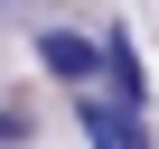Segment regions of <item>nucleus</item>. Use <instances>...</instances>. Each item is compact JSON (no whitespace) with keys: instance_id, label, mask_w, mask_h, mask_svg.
Masks as SVG:
<instances>
[{"instance_id":"nucleus-1","label":"nucleus","mask_w":159,"mask_h":149,"mask_svg":"<svg viewBox=\"0 0 159 149\" xmlns=\"http://www.w3.org/2000/svg\"><path fill=\"white\" fill-rule=\"evenodd\" d=\"M75 121H84L94 149H150V103H122V93H75Z\"/></svg>"},{"instance_id":"nucleus-2","label":"nucleus","mask_w":159,"mask_h":149,"mask_svg":"<svg viewBox=\"0 0 159 149\" xmlns=\"http://www.w3.org/2000/svg\"><path fill=\"white\" fill-rule=\"evenodd\" d=\"M38 65H47V74H66V84H94V74H103V47H94L84 28L47 19V28H38Z\"/></svg>"},{"instance_id":"nucleus-3","label":"nucleus","mask_w":159,"mask_h":149,"mask_svg":"<svg viewBox=\"0 0 159 149\" xmlns=\"http://www.w3.org/2000/svg\"><path fill=\"white\" fill-rule=\"evenodd\" d=\"M103 93H122V103L150 93V84H140V47H131V28H103Z\"/></svg>"},{"instance_id":"nucleus-4","label":"nucleus","mask_w":159,"mask_h":149,"mask_svg":"<svg viewBox=\"0 0 159 149\" xmlns=\"http://www.w3.org/2000/svg\"><path fill=\"white\" fill-rule=\"evenodd\" d=\"M0 140H28V112H0Z\"/></svg>"}]
</instances>
